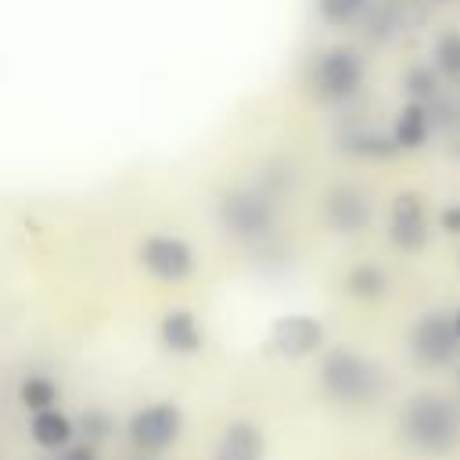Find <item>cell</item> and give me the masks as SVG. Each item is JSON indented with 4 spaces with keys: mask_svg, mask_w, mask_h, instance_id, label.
<instances>
[{
    "mask_svg": "<svg viewBox=\"0 0 460 460\" xmlns=\"http://www.w3.org/2000/svg\"><path fill=\"white\" fill-rule=\"evenodd\" d=\"M399 428H402V438L417 453L438 456V453H449L460 442V410L442 395L420 392L402 406Z\"/></svg>",
    "mask_w": 460,
    "mask_h": 460,
    "instance_id": "obj_1",
    "label": "cell"
},
{
    "mask_svg": "<svg viewBox=\"0 0 460 460\" xmlns=\"http://www.w3.org/2000/svg\"><path fill=\"white\" fill-rule=\"evenodd\" d=\"M216 219L223 226L226 237L234 241H266L277 226V194L266 187H237L230 194L219 198L216 205Z\"/></svg>",
    "mask_w": 460,
    "mask_h": 460,
    "instance_id": "obj_2",
    "label": "cell"
},
{
    "mask_svg": "<svg viewBox=\"0 0 460 460\" xmlns=\"http://www.w3.org/2000/svg\"><path fill=\"white\" fill-rule=\"evenodd\" d=\"M320 385L323 392L334 399V402H345V406H363L370 399L381 395V370L356 349H331L320 363Z\"/></svg>",
    "mask_w": 460,
    "mask_h": 460,
    "instance_id": "obj_3",
    "label": "cell"
},
{
    "mask_svg": "<svg viewBox=\"0 0 460 460\" xmlns=\"http://www.w3.org/2000/svg\"><path fill=\"white\" fill-rule=\"evenodd\" d=\"M363 75H367V65L352 47H331L309 68V83H313L316 97L331 101V104L352 101L363 86Z\"/></svg>",
    "mask_w": 460,
    "mask_h": 460,
    "instance_id": "obj_4",
    "label": "cell"
},
{
    "mask_svg": "<svg viewBox=\"0 0 460 460\" xmlns=\"http://www.w3.org/2000/svg\"><path fill=\"white\" fill-rule=\"evenodd\" d=\"M183 431V413L176 402H151V406H140L129 424H126V435H129V446L137 453H165Z\"/></svg>",
    "mask_w": 460,
    "mask_h": 460,
    "instance_id": "obj_5",
    "label": "cell"
},
{
    "mask_svg": "<svg viewBox=\"0 0 460 460\" xmlns=\"http://www.w3.org/2000/svg\"><path fill=\"white\" fill-rule=\"evenodd\" d=\"M410 352L420 367H446L449 359H456L460 352V338L453 331V316L442 309L424 313L413 327H410Z\"/></svg>",
    "mask_w": 460,
    "mask_h": 460,
    "instance_id": "obj_6",
    "label": "cell"
},
{
    "mask_svg": "<svg viewBox=\"0 0 460 460\" xmlns=\"http://www.w3.org/2000/svg\"><path fill=\"white\" fill-rule=\"evenodd\" d=\"M140 262L151 277L165 280V284H176L183 277H190L194 270V252L183 237H169V234H155L140 244Z\"/></svg>",
    "mask_w": 460,
    "mask_h": 460,
    "instance_id": "obj_7",
    "label": "cell"
},
{
    "mask_svg": "<svg viewBox=\"0 0 460 460\" xmlns=\"http://www.w3.org/2000/svg\"><path fill=\"white\" fill-rule=\"evenodd\" d=\"M388 237L399 252H420L428 241V208L424 198L413 190H402L392 198L388 208Z\"/></svg>",
    "mask_w": 460,
    "mask_h": 460,
    "instance_id": "obj_8",
    "label": "cell"
},
{
    "mask_svg": "<svg viewBox=\"0 0 460 460\" xmlns=\"http://www.w3.org/2000/svg\"><path fill=\"white\" fill-rule=\"evenodd\" d=\"M323 345V323L305 313H291L273 320L270 327V349L284 359H305Z\"/></svg>",
    "mask_w": 460,
    "mask_h": 460,
    "instance_id": "obj_9",
    "label": "cell"
},
{
    "mask_svg": "<svg viewBox=\"0 0 460 460\" xmlns=\"http://www.w3.org/2000/svg\"><path fill=\"white\" fill-rule=\"evenodd\" d=\"M323 216L331 223V230L338 234H359L370 226V198L359 190V187H334L323 201Z\"/></svg>",
    "mask_w": 460,
    "mask_h": 460,
    "instance_id": "obj_10",
    "label": "cell"
},
{
    "mask_svg": "<svg viewBox=\"0 0 460 460\" xmlns=\"http://www.w3.org/2000/svg\"><path fill=\"white\" fill-rule=\"evenodd\" d=\"M266 438L252 420H230L216 442L212 460H262Z\"/></svg>",
    "mask_w": 460,
    "mask_h": 460,
    "instance_id": "obj_11",
    "label": "cell"
},
{
    "mask_svg": "<svg viewBox=\"0 0 460 460\" xmlns=\"http://www.w3.org/2000/svg\"><path fill=\"white\" fill-rule=\"evenodd\" d=\"M158 338L169 352L176 356H194L201 345H205V334H201V323L194 320V313L187 309H169L158 323Z\"/></svg>",
    "mask_w": 460,
    "mask_h": 460,
    "instance_id": "obj_12",
    "label": "cell"
},
{
    "mask_svg": "<svg viewBox=\"0 0 460 460\" xmlns=\"http://www.w3.org/2000/svg\"><path fill=\"white\" fill-rule=\"evenodd\" d=\"M431 137V115H428V104L420 101H406L392 122V144L399 151H417L424 147Z\"/></svg>",
    "mask_w": 460,
    "mask_h": 460,
    "instance_id": "obj_13",
    "label": "cell"
},
{
    "mask_svg": "<svg viewBox=\"0 0 460 460\" xmlns=\"http://www.w3.org/2000/svg\"><path fill=\"white\" fill-rule=\"evenodd\" d=\"M29 435H32L36 446H43V449H50V453H61V449L75 438V424H72L68 413H61V410L50 406V410L32 413V420H29Z\"/></svg>",
    "mask_w": 460,
    "mask_h": 460,
    "instance_id": "obj_14",
    "label": "cell"
},
{
    "mask_svg": "<svg viewBox=\"0 0 460 460\" xmlns=\"http://www.w3.org/2000/svg\"><path fill=\"white\" fill-rule=\"evenodd\" d=\"M341 151L349 155H359V158H392L399 147L392 144V133H377L370 126H349L341 137H338Z\"/></svg>",
    "mask_w": 460,
    "mask_h": 460,
    "instance_id": "obj_15",
    "label": "cell"
},
{
    "mask_svg": "<svg viewBox=\"0 0 460 460\" xmlns=\"http://www.w3.org/2000/svg\"><path fill=\"white\" fill-rule=\"evenodd\" d=\"M345 288H349L352 298H367L370 302V298H381L388 291V273L377 262H359V266L349 270Z\"/></svg>",
    "mask_w": 460,
    "mask_h": 460,
    "instance_id": "obj_16",
    "label": "cell"
},
{
    "mask_svg": "<svg viewBox=\"0 0 460 460\" xmlns=\"http://www.w3.org/2000/svg\"><path fill=\"white\" fill-rule=\"evenodd\" d=\"M316 11H320V18L327 25L345 29V25L367 22L370 11H374V0H316Z\"/></svg>",
    "mask_w": 460,
    "mask_h": 460,
    "instance_id": "obj_17",
    "label": "cell"
},
{
    "mask_svg": "<svg viewBox=\"0 0 460 460\" xmlns=\"http://www.w3.org/2000/svg\"><path fill=\"white\" fill-rule=\"evenodd\" d=\"M18 399H22V406L32 410V413L50 410V406L58 402V385H54L50 377H43V374H29V377L18 385Z\"/></svg>",
    "mask_w": 460,
    "mask_h": 460,
    "instance_id": "obj_18",
    "label": "cell"
},
{
    "mask_svg": "<svg viewBox=\"0 0 460 460\" xmlns=\"http://www.w3.org/2000/svg\"><path fill=\"white\" fill-rule=\"evenodd\" d=\"M435 72L446 75L449 83H460V32L446 29L435 40Z\"/></svg>",
    "mask_w": 460,
    "mask_h": 460,
    "instance_id": "obj_19",
    "label": "cell"
},
{
    "mask_svg": "<svg viewBox=\"0 0 460 460\" xmlns=\"http://www.w3.org/2000/svg\"><path fill=\"white\" fill-rule=\"evenodd\" d=\"M406 93H410V101L428 104V101L438 93V72L428 68V65H413V68L406 72Z\"/></svg>",
    "mask_w": 460,
    "mask_h": 460,
    "instance_id": "obj_20",
    "label": "cell"
},
{
    "mask_svg": "<svg viewBox=\"0 0 460 460\" xmlns=\"http://www.w3.org/2000/svg\"><path fill=\"white\" fill-rule=\"evenodd\" d=\"M79 435H83V442L101 446V442L111 435V417H108L104 410H86V413L79 417Z\"/></svg>",
    "mask_w": 460,
    "mask_h": 460,
    "instance_id": "obj_21",
    "label": "cell"
},
{
    "mask_svg": "<svg viewBox=\"0 0 460 460\" xmlns=\"http://www.w3.org/2000/svg\"><path fill=\"white\" fill-rule=\"evenodd\" d=\"M61 460H101V456H97V446L93 442H68L61 449Z\"/></svg>",
    "mask_w": 460,
    "mask_h": 460,
    "instance_id": "obj_22",
    "label": "cell"
},
{
    "mask_svg": "<svg viewBox=\"0 0 460 460\" xmlns=\"http://www.w3.org/2000/svg\"><path fill=\"white\" fill-rule=\"evenodd\" d=\"M438 223H442V230H446V234H453V237H460V201H453L449 208H442V216H438Z\"/></svg>",
    "mask_w": 460,
    "mask_h": 460,
    "instance_id": "obj_23",
    "label": "cell"
},
{
    "mask_svg": "<svg viewBox=\"0 0 460 460\" xmlns=\"http://www.w3.org/2000/svg\"><path fill=\"white\" fill-rule=\"evenodd\" d=\"M453 331H456V338H460V309L453 313Z\"/></svg>",
    "mask_w": 460,
    "mask_h": 460,
    "instance_id": "obj_24",
    "label": "cell"
},
{
    "mask_svg": "<svg viewBox=\"0 0 460 460\" xmlns=\"http://www.w3.org/2000/svg\"><path fill=\"white\" fill-rule=\"evenodd\" d=\"M456 374H460V370H456Z\"/></svg>",
    "mask_w": 460,
    "mask_h": 460,
    "instance_id": "obj_25",
    "label": "cell"
}]
</instances>
